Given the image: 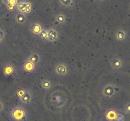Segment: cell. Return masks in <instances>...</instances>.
<instances>
[{
  "instance_id": "1",
  "label": "cell",
  "mask_w": 130,
  "mask_h": 121,
  "mask_svg": "<svg viewBox=\"0 0 130 121\" xmlns=\"http://www.w3.org/2000/svg\"><path fill=\"white\" fill-rule=\"evenodd\" d=\"M46 102L52 110L57 112H62L70 103L68 94L63 89H57L48 95Z\"/></svg>"
},
{
  "instance_id": "2",
  "label": "cell",
  "mask_w": 130,
  "mask_h": 121,
  "mask_svg": "<svg viewBox=\"0 0 130 121\" xmlns=\"http://www.w3.org/2000/svg\"><path fill=\"white\" fill-rule=\"evenodd\" d=\"M8 116L11 121H27L29 112L25 106L19 105L10 110Z\"/></svg>"
},
{
  "instance_id": "3",
  "label": "cell",
  "mask_w": 130,
  "mask_h": 121,
  "mask_svg": "<svg viewBox=\"0 0 130 121\" xmlns=\"http://www.w3.org/2000/svg\"><path fill=\"white\" fill-rule=\"evenodd\" d=\"M119 92V88L116 84L112 83L103 84L101 88V95L105 99H112L116 97Z\"/></svg>"
},
{
  "instance_id": "4",
  "label": "cell",
  "mask_w": 130,
  "mask_h": 121,
  "mask_svg": "<svg viewBox=\"0 0 130 121\" xmlns=\"http://www.w3.org/2000/svg\"><path fill=\"white\" fill-rule=\"evenodd\" d=\"M53 72L56 76L60 78H64L69 74L70 68L68 64L66 63L58 62L53 66Z\"/></svg>"
},
{
  "instance_id": "5",
  "label": "cell",
  "mask_w": 130,
  "mask_h": 121,
  "mask_svg": "<svg viewBox=\"0 0 130 121\" xmlns=\"http://www.w3.org/2000/svg\"><path fill=\"white\" fill-rule=\"evenodd\" d=\"M129 37V34L126 29L123 27H119L114 31V41L118 44H123L128 41Z\"/></svg>"
},
{
  "instance_id": "6",
  "label": "cell",
  "mask_w": 130,
  "mask_h": 121,
  "mask_svg": "<svg viewBox=\"0 0 130 121\" xmlns=\"http://www.w3.org/2000/svg\"><path fill=\"white\" fill-rule=\"evenodd\" d=\"M125 61L121 57H112L109 60V66L111 70L114 72H120L123 71L125 68Z\"/></svg>"
},
{
  "instance_id": "7",
  "label": "cell",
  "mask_w": 130,
  "mask_h": 121,
  "mask_svg": "<svg viewBox=\"0 0 130 121\" xmlns=\"http://www.w3.org/2000/svg\"><path fill=\"white\" fill-rule=\"evenodd\" d=\"M47 29V39L46 42L48 44H55L60 38V32L55 27H48Z\"/></svg>"
},
{
  "instance_id": "8",
  "label": "cell",
  "mask_w": 130,
  "mask_h": 121,
  "mask_svg": "<svg viewBox=\"0 0 130 121\" xmlns=\"http://www.w3.org/2000/svg\"><path fill=\"white\" fill-rule=\"evenodd\" d=\"M16 10L18 12L27 15L32 10V5L28 0H20L16 5Z\"/></svg>"
},
{
  "instance_id": "9",
  "label": "cell",
  "mask_w": 130,
  "mask_h": 121,
  "mask_svg": "<svg viewBox=\"0 0 130 121\" xmlns=\"http://www.w3.org/2000/svg\"><path fill=\"white\" fill-rule=\"evenodd\" d=\"M44 28V27L41 22L39 21H35L30 24L29 27V31L32 36L37 38Z\"/></svg>"
},
{
  "instance_id": "10",
  "label": "cell",
  "mask_w": 130,
  "mask_h": 121,
  "mask_svg": "<svg viewBox=\"0 0 130 121\" xmlns=\"http://www.w3.org/2000/svg\"><path fill=\"white\" fill-rule=\"evenodd\" d=\"M33 100H34V94H33V92L29 88H27V89L26 92L24 93V95L22 96L20 98L17 99V100L22 105L26 106L29 105L33 102Z\"/></svg>"
},
{
  "instance_id": "11",
  "label": "cell",
  "mask_w": 130,
  "mask_h": 121,
  "mask_svg": "<svg viewBox=\"0 0 130 121\" xmlns=\"http://www.w3.org/2000/svg\"><path fill=\"white\" fill-rule=\"evenodd\" d=\"M39 88L43 92H50L54 88V82L49 78H42L39 81Z\"/></svg>"
},
{
  "instance_id": "12",
  "label": "cell",
  "mask_w": 130,
  "mask_h": 121,
  "mask_svg": "<svg viewBox=\"0 0 130 121\" xmlns=\"http://www.w3.org/2000/svg\"><path fill=\"white\" fill-rule=\"evenodd\" d=\"M120 112L119 110L114 107H110L105 110L104 118L105 121H116Z\"/></svg>"
},
{
  "instance_id": "13",
  "label": "cell",
  "mask_w": 130,
  "mask_h": 121,
  "mask_svg": "<svg viewBox=\"0 0 130 121\" xmlns=\"http://www.w3.org/2000/svg\"><path fill=\"white\" fill-rule=\"evenodd\" d=\"M67 15L63 12H58L53 16V23L55 25L59 27L65 26L67 23Z\"/></svg>"
},
{
  "instance_id": "14",
  "label": "cell",
  "mask_w": 130,
  "mask_h": 121,
  "mask_svg": "<svg viewBox=\"0 0 130 121\" xmlns=\"http://www.w3.org/2000/svg\"><path fill=\"white\" fill-rule=\"evenodd\" d=\"M28 20L27 15L16 11L13 16V21L17 25L20 26H24Z\"/></svg>"
},
{
  "instance_id": "15",
  "label": "cell",
  "mask_w": 130,
  "mask_h": 121,
  "mask_svg": "<svg viewBox=\"0 0 130 121\" xmlns=\"http://www.w3.org/2000/svg\"><path fill=\"white\" fill-rule=\"evenodd\" d=\"M26 59L30 62H31L32 64H34L36 66V68H38L40 65L41 62V56L40 54L37 52L30 53L27 55Z\"/></svg>"
},
{
  "instance_id": "16",
  "label": "cell",
  "mask_w": 130,
  "mask_h": 121,
  "mask_svg": "<svg viewBox=\"0 0 130 121\" xmlns=\"http://www.w3.org/2000/svg\"><path fill=\"white\" fill-rule=\"evenodd\" d=\"M22 69L24 72H26L27 73H33L34 71L36 69V66L34 64L28 60L27 59H25L22 64Z\"/></svg>"
},
{
  "instance_id": "17",
  "label": "cell",
  "mask_w": 130,
  "mask_h": 121,
  "mask_svg": "<svg viewBox=\"0 0 130 121\" xmlns=\"http://www.w3.org/2000/svg\"><path fill=\"white\" fill-rule=\"evenodd\" d=\"M16 69L15 66L11 63H6L4 65L3 73L6 77H9L14 74Z\"/></svg>"
},
{
  "instance_id": "18",
  "label": "cell",
  "mask_w": 130,
  "mask_h": 121,
  "mask_svg": "<svg viewBox=\"0 0 130 121\" xmlns=\"http://www.w3.org/2000/svg\"><path fill=\"white\" fill-rule=\"evenodd\" d=\"M58 4L63 8H71L74 6L75 0H58Z\"/></svg>"
},
{
  "instance_id": "19",
  "label": "cell",
  "mask_w": 130,
  "mask_h": 121,
  "mask_svg": "<svg viewBox=\"0 0 130 121\" xmlns=\"http://www.w3.org/2000/svg\"><path fill=\"white\" fill-rule=\"evenodd\" d=\"M37 39L39 40H40L41 42H46V40L47 39V29L46 28H44L43 30H42L41 32L40 33L38 37H37Z\"/></svg>"
},
{
  "instance_id": "20",
  "label": "cell",
  "mask_w": 130,
  "mask_h": 121,
  "mask_svg": "<svg viewBox=\"0 0 130 121\" xmlns=\"http://www.w3.org/2000/svg\"><path fill=\"white\" fill-rule=\"evenodd\" d=\"M27 89V88H18L15 93V97L16 98V99H18V98H20L22 96L24 95V94L25 93V92H26Z\"/></svg>"
},
{
  "instance_id": "21",
  "label": "cell",
  "mask_w": 130,
  "mask_h": 121,
  "mask_svg": "<svg viewBox=\"0 0 130 121\" xmlns=\"http://www.w3.org/2000/svg\"><path fill=\"white\" fill-rule=\"evenodd\" d=\"M123 113L125 115H130V102L124 105L123 107Z\"/></svg>"
},
{
  "instance_id": "22",
  "label": "cell",
  "mask_w": 130,
  "mask_h": 121,
  "mask_svg": "<svg viewBox=\"0 0 130 121\" xmlns=\"http://www.w3.org/2000/svg\"><path fill=\"white\" fill-rule=\"evenodd\" d=\"M6 32L5 30L2 28H0V44L3 42L6 38Z\"/></svg>"
},
{
  "instance_id": "23",
  "label": "cell",
  "mask_w": 130,
  "mask_h": 121,
  "mask_svg": "<svg viewBox=\"0 0 130 121\" xmlns=\"http://www.w3.org/2000/svg\"><path fill=\"white\" fill-rule=\"evenodd\" d=\"M18 1H19V0H5V4L8 3L15 6H16L17 4Z\"/></svg>"
},
{
  "instance_id": "24",
  "label": "cell",
  "mask_w": 130,
  "mask_h": 121,
  "mask_svg": "<svg viewBox=\"0 0 130 121\" xmlns=\"http://www.w3.org/2000/svg\"><path fill=\"white\" fill-rule=\"evenodd\" d=\"M5 110V105L1 100H0V114L3 113Z\"/></svg>"
},
{
  "instance_id": "25",
  "label": "cell",
  "mask_w": 130,
  "mask_h": 121,
  "mask_svg": "<svg viewBox=\"0 0 130 121\" xmlns=\"http://www.w3.org/2000/svg\"><path fill=\"white\" fill-rule=\"evenodd\" d=\"M6 8H7L8 10H10V11H14V10H16V6H13V5H10V4L6 3Z\"/></svg>"
},
{
  "instance_id": "26",
  "label": "cell",
  "mask_w": 130,
  "mask_h": 121,
  "mask_svg": "<svg viewBox=\"0 0 130 121\" xmlns=\"http://www.w3.org/2000/svg\"><path fill=\"white\" fill-rule=\"evenodd\" d=\"M116 121H124V117L121 113H119V114L118 115V117H117Z\"/></svg>"
},
{
  "instance_id": "27",
  "label": "cell",
  "mask_w": 130,
  "mask_h": 121,
  "mask_svg": "<svg viewBox=\"0 0 130 121\" xmlns=\"http://www.w3.org/2000/svg\"><path fill=\"white\" fill-rule=\"evenodd\" d=\"M97 1L100 3H104L105 2V1H106L107 0H97Z\"/></svg>"
},
{
  "instance_id": "28",
  "label": "cell",
  "mask_w": 130,
  "mask_h": 121,
  "mask_svg": "<svg viewBox=\"0 0 130 121\" xmlns=\"http://www.w3.org/2000/svg\"><path fill=\"white\" fill-rule=\"evenodd\" d=\"M129 11H130V4H129Z\"/></svg>"
}]
</instances>
